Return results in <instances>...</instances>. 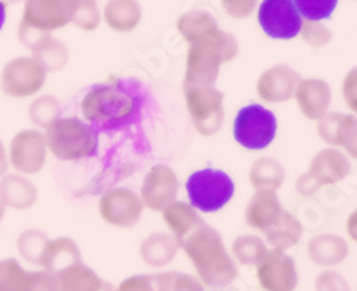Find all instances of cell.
Here are the masks:
<instances>
[{
  "instance_id": "cell-1",
  "label": "cell",
  "mask_w": 357,
  "mask_h": 291,
  "mask_svg": "<svg viewBox=\"0 0 357 291\" xmlns=\"http://www.w3.org/2000/svg\"><path fill=\"white\" fill-rule=\"evenodd\" d=\"M178 33L190 43L184 88L215 86L220 66L238 56V43L222 31L211 13L197 9L178 18Z\"/></svg>"
},
{
  "instance_id": "cell-2",
  "label": "cell",
  "mask_w": 357,
  "mask_h": 291,
  "mask_svg": "<svg viewBox=\"0 0 357 291\" xmlns=\"http://www.w3.org/2000/svg\"><path fill=\"white\" fill-rule=\"evenodd\" d=\"M82 117L102 130L129 126L139 111V97L122 82H106L89 89L81 104Z\"/></svg>"
},
{
  "instance_id": "cell-3",
  "label": "cell",
  "mask_w": 357,
  "mask_h": 291,
  "mask_svg": "<svg viewBox=\"0 0 357 291\" xmlns=\"http://www.w3.org/2000/svg\"><path fill=\"white\" fill-rule=\"evenodd\" d=\"M181 247L207 286H223L238 277L236 263L223 247L222 236L209 225H200L191 232Z\"/></svg>"
},
{
  "instance_id": "cell-4",
  "label": "cell",
  "mask_w": 357,
  "mask_h": 291,
  "mask_svg": "<svg viewBox=\"0 0 357 291\" xmlns=\"http://www.w3.org/2000/svg\"><path fill=\"white\" fill-rule=\"evenodd\" d=\"M45 143L50 154L61 161H82L95 156L98 136L79 118H57L45 130Z\"/></svg>"
},
{
  "instance_id": "cell-5",
  "label": "cell",
  "mask_w": 357,
  "mask_h": 291,
  "mask_svg": "<svg viewBox=\"0 0 357 291\" xmlns=\"http://www.w3.org/2000/svg\"><path fill=\"white\" fill-rule=\"evenodd\" d=\"M72 18L73 0H25L18 36L27 49H33L41 38L72 24Z\"/></svg>"
},
{
  "instance_id": "cell-6",
  "label": "cell",
  "mask_w": 357,
  "mask_h": 291,
  "mask_svg": "<svg viewBox=\"0 0 357 291\" xmlns=\"http://www.w3.org/2000/svg\"><path fill=\"white\" fill-rule=\"evenodd\" d=\"M186 191L191 207L202 213L222 209L234 195V181L225 172L204 168L193 172L186 181Z\"/></svg>"
},
{
  "instance_id": "cell-7",
  "label": "cell",
  "mask_w": 357,
  "mask_h": 291,
  "mask_svg": "<svg viewBox=\"0 0 357 291\" xmlns=\"http://www.w3.org/2000/svg\"><path fill=\"white\" fill-rule=\"evenodd\" d=\"M234 140L248 150H263L277 134V118L259 104L245 105L234 120Z\"/></svg>"
},
{
  "instance_id": "cell-8",
  "label": "cell",
  "mask_w": 357,
  "mask_h": 291,
  "mask_svg": "<svg viewBox=\"0 0 357 291\" xmlns=\"http://www.w3.org/2000/svg\"><path fill=\"white\" fill-rule=\"evenodd\" d=\"M350 159L340 149H325L312 158L311 166L296 181V190L302 195H312L321 186H331L345 181L350 175Z\"/></svg>"
},
{
  "instance_id": "cell-9",
  "label": "cell",
  "mask_w": 357,
  "mask_h": 291,
  "mask_svg": "<svg viewBox=\"0 0 357 291\" xmlns=\"http://www.w3.org/2000/svg\"><path fill=\"white\" fill-rule=\"evenodd\" d=\"M188 113L195 126L197 133L211 137L223 127V95L215 86L184 88Z\"/></svg>"
},
{
  "instance_id": "cell-10",
  "label": "cell",
  "mask_w": 357,
  "mask_h": 291,
  "mask_svg": "<svg viewBox=\"0 0 357 291\" xmlns=\"http://www.w3.org/2000/svg\"><path fill=\"white\" fill-rule=\"evenodd\" d=\"M47 72L34 57H17L9 61L0 73V88L8 97H33L43 88Z\"/></svg>"
},
{
  "instance_id": "cell-11",
  "label": "cell",
  "mask_w": 357,
  "mask_h": 291,
  "mask_svg": "<svg viewBox=\"0 0 357 291\" xmlns=\"http://www.w3.org/2000/svg\"><path fill=\"white\" fill-rule=\"evenodd\" d=\"M257 20L264 34L273 40H293L301 34L302 17L293 0H263Z\"/></svg>"
},
{
  "instance_id": "cell-12",
  "label": "cell",
  "mask_w": 357,
  "mask_h": 291,
  "mask_svg": "<svg viewBox=\"0 0 357 291\" xmlns=\"http://www.w3.org/2000/svg\"><path fill=\"white\" fill-rule=\"evenodd\" d=\"M9 165L22 175H34L41 172L47 159L45 134L36 129L20 130L9 145Z\"/></svg>"
},
{
  "instance_id": "cell-13",
  "label": "cell",
  "mask_w": 357,
  "mask_h": 291,
  "mask_svg": "<svg viewBox=\"0 0 357 291\" xmlns=\"http://www.w3.org/2000/svg\"><path fill=\"white\" fill-rule=\"evenodd\" d=\"M98 211L104 222L114 227H132L143 213L142 198L127 188H114L102 195Z\"/></svg>"
},
{
  "instance_id": "cell-14",
  "label": "cell",
  "mask_w": 357,
  "mask_h": 291,
  "mask_svg": "<svg viewBox=\"0 0 357 291\" xmlns=\"http://www.w3.org/2000/svg\"><path fill=\"white\" fill-rule=\"evenodd\" d=\"M257 279L264 291H295L298 275L295 261L279 248L266 252L257 264Z\"/></svg>"
},
{
  "instance_id": "cell-15",
  "label": "cell",
  "mask_w": 357,
  "mask_h": 291,
  "mask_svg": "<svg viewBox=\"0 0 357 291\" xmlns=\"http://www.w3.org/2000/svg\"><path fill=\"white\" fill-rule=\"evenodd\" d=\"M178 193V181L175 172L167 165H155L142 186V202L152 211H162L175 200Z\"/></svg>"
},
{
  "instance_id": "cell-16",
  "label": "cell",
  "mask_w": 357,
  "mask_h": 291,
  "mask_svg": "<svg viewBox=\"0 0 357 291\" xmlns=\"http://www.w3.org/2000/svg\"><path fill=\"white\" fill-rule=\"evenodd\" d=\"M0 291H57L50 271H25L15 259L0 261Z\"/></svg>"
},
{
  "instance_id": "cell-17",
  "label": "cell",
  "mask_w": 357,
  "mask_h": 291,
  "mask_svg": "<svg viewBox=\"0 0 357 291\" xmlns=\"http://www.w3.org/2000/svg\"><path fill=\"white\" fill-rule=\"evenodd\" d=\"M301 82V75L293 68L286 65L272 66L264 73H261L259 81H257V95L264 102H286L295 95V89Z\"/></svg>"
},
{
  "instance_id": "cell-18",
  "label": "cell",
  "mask_w": 357,
  "mask_h": 291,
  "mask_svg": "<svg viewBox=\"0 0 357 291\" xmlns=\"http://www.w3.org/2000/svg\"><path fill=\"white\" fill-rule=\"evenodd\" d=\"M318 133L329 145L343 147L352 158H356V118L350 114L327 113L318 120Z\"/></svg>"
},
{
  "instance_id": "cell-19",
  "label": "cell",
  "mask_w": 357,
  "mask_h": 291,
  "mask_svg": "<svg viewBox=\"0 0 357 291\" xmlns=\"http://www.w3.org/2000/svg\"><path fill=\"white\" fill-rule=\"evenodd\" d=\"M296 104L307 120H320L331 105V88L321 79H305L295 89Z\"/></svg>"
},
{
  "instance_id": "cell-20",
  "label": "cell",
  "mask_w": 357,
  "mask_h": 291,
  "mask_svg": "<svg viewBox=\"0 0 357 291\" xmlns=\"http://www.w3.org/2000/svg\"><path fill=\"white\" fill-rule=\"evenodd\" d=\"M284 207L280 204L279 197L273 190H257L256 195L250 198L247 211H245V218L247 223L257 231L266 232L277 220L282 216Z\"/></svg>"
},
{
  "instance_id": "cell-21",
  "label": "cell",
  "mask_w": 357,
  "mask_h": 291,
  "mask_svg": "<svg viewBox=\"0 0 357 291\" xmlns=\"http://www.w3.org/2000/svg\"><path fill=\"white\" fill-rule=\"evenodd\" d=\"M38 200V190L22 174H6L0 177V202L11 209L25 211Z\"/></svg>"
},
{
  "instance_id": "cell-22",
  "label": "cell",
  "mask_w": 357,
  "mask_h": 291,
  "mask_svg": "<svg viewBox=\"0 0 357 291\" xmlns=\"http://www.w3.org/2000/svg\"><path fill=\"white\" fill-rule=\"evenodd\" d=\"M162 220L168 225L172 232L175 234L177 243L184 241L188 236L193 231H197L200 225H204V220L200 218V214L197 209L191 207V204L181 202V200H174L162 209Z\"/></svg>"
},
{
  "instance_id": "cell-23",
  "label": "cell",
  "mask_w": 357,
  "mask_h": 291,
  "mask_svg": "<svg viewBox=\"0 0 357 291\" xmlns=\"http://www.w3.org/2000/svg\"><path fill=\"white\" fill-rule=\"evenodd\" d=\"M104 20L116 33H130L142 20L138 0H109L104 9Z\"/></svg>"
},
{
  "instance_id": "cell-24",
  "label": "cell",
  "mask_w": 357,
  "mask_h": 291,
  "mask_svg": "<svg viewBox=\"0 0 357 291\" xmlns=\"http://www.w3.org/2000/svg\"><path fill=\"white\" fill-rule=\"evenodd\" d=\"M81 263L77 245L68 238H59L47 243L43 254H41L40 264L49 271H63L65 268Z\"/></svg>"
},
{
  "instance_id": "cell-25",
  "label": "cell",
  "mask_w": 357,
  "mask_h": 291,
  "mask_svg": "<svg viewBox=\"0 0 357 291\" xmlns=\"http://www.w3.org/2000/svg\"><path fill=\"white\" fill-rule=\"evenodd\" d=\"M56 281L57 291H100L104 286L97 274L81 263H75L59 271Z\"/></svg>"
},
{
  "instance_id": "cell-26",
  "label": "cell",
  "mask_w": 357,
  "mask_h": 291,
  "mask_svg": "<svg viewBox=\"0 0 357 291\" xmlns=\"http://www.w3.org/2000/svg\"><path fill=\"white\" fill-rule=\"evenodd\" d=\"M286 172L284 166L273 158H259L250 168L248 181L257 190H273L282 186Z\"/></svg>"
},
{
  "instance_id": "cell-27",
  "label": "cell",
  "mask_w": 357,
  "mask_h": 291,
  "mask_svg": "<svg viewBox=\"0 0 357 291\" xmlns=\"http://www.w3.org/2000/svg\"><path fill=\"white\" fill-rule=\"evenodd\" d=\"M347 252H349L347 243L333 234L317 236L309 243V255L312 261L318 264H325V267L341 263L347 258Z\"/></svg>"
},
{
  "instance_id": "cell-28",
  "label": "cell",
  "mask_w": 357,
  "mask_h": 291,
  "mask_svg": "<svg viewBox=\"0 0 357 291\" xmlns=\"http://www.w3.org/2000/svg\"><path fill=\"white\" fill-rule=\"evenodd\" d=\"M264 234H266L268 243L272 247L279 248V251H284V248L295 247L296 243L301 241L302 225L296 216H293L291 213L284 211L282 216Z\"/></svg>"
},
{
  "instance_id": "cell-29",
  "label": "cell",
  "mask_w": 357,
  "mask_h": 291,
  "mask_svg": "<svg viewBox=\"0 0 357 291\" xmlns=\"http://www.w3.org/2000/svg\"><path fill=\"white\" fill-rule=\"evenodd\" d=\"M31 50L34 52V59L43 66L45 72H57L68 61V50L65 45L50 36L41 38Z\"/></svg>"
},
{
  "instance_id": "cell-30",
  "label": "cell",
  "mask_w": 357,
  "mask_h": 291,
  "mask_svg": "<svg viewBox=\"0 0 357 291\" xmlns=\"http://www.w3.org/2000/svg\"><path fill=\"white\" fill-rule=\"evenodd\" d=\"M175 252H177V241L167 234L149 236L142 245V258L152 267L170 263Z\"/></svg>"
},
{
  "instance_id": "cell-31",
  "label": "cell",
  "mask_w": 357,
  "mask_h": 291,
  "mask_svg": "<svg viewBox=\"0 0 357 291\" xmlns=\"http://www.w3.org/2000/svg\"><path fill=\"white\" fill-rule=\"evenodd\" d=\"M232 252L241 264H259L268 251L263 239L256 236H241L232 245Z\"/></svg>"
},
{
  "instance_id": "cell-32",
  "label": "cell",
  "mask_w": 357,
  "mask_h": 291,
  "mask_svg": "<svg viewBox=\"0 0 357 291\" xmlns=\"http://www.w3.org/2000/svg\"><path fill=\"white\" fill-rule=\"evenodd\" d=\"M155 291H204L202 284L186 274H177V271H168L152 277Z\"/></svg>"
},
{
  "instance_id": "cell-33",
  "label": "cell",
  "mask_w": 357,
  "mask_h": 291,
  "mask_svg": "<svg viewBox=\"0 0 357 291\" xmlns=\"http://www.w3.org/2000/svg\"><path fill=\"white\" fill-rule=\"evenodd\" d=\"M296 11L307 22H320L331 18L337 0H293Z\"/></svg>"
},
{
  "instance_id": "cell-34",
  "label": "cell",
  "mask_w": 357,
  "mask_h": 291,
  "mask_svg": "<svg viewBox=\"0 0 357 291\" xmlns=\"http://www.w3.org/2000/svg\"><path fill=\"white\" fill-rule=\"evenodd\" d=\"M59 111H61L59 102L54 97H50V95H43V97H40L38 100H34L33 104H31L29 114H31V120H33L36 126L47 129L52 121H56L57 118H59Z\"/></svg>"
},
{
  "instance_id": "cell-35",
  "label": "cell",
  "mask_w": 357,
  "mask_h": 291,
  "mask_svg": "<svg viewBox=\"0 0 357 291\" xmlns=\"http://www.w3.org/2000/svg\"><path fill=\"white\" fill-rule=\"evenodd\" d=\"M72 24H75L82 31H95L100 24L97 0H73Z\"/></svg>"
},
{
  "instance_id": "cell-36",
  "label": "cell",
  "mask_w": 357,
  "mask_h": 291,
  "mask_svg": "<svg viewBox=\"0 0 357 291\" xmlns=\"http://www.w3.org/2000/svg\"><path fill=\"white\" fill-rule=\"evenodd\" d=\"M47 243H49V239L45 238V234L38 231H27L18 239V251L31 263H40Z\"/></svg>"
},
{
  "instance_id": "cell-37",
  "label": "cell",
  "mask_w": 357,
  "mask_h": 291,
  "mask_svg": "<svg viewBox=\"0 0 357 291\" xmlns=\"http://www.w3.org/2000/svg\"><path fill=\"white\" fill-rule=\"evenodd\" d=\"M301 33L304 40L314 49H320L331 41V31L318 22H302Z\"/></svg>"
},
{
  "instance_id": "cell-38",
  "label": "cell",
  "mask_w": 357,
  "mask_h": 291,
  "mask_svg": "<svg viewBox=\"0 0 357 291\" xmlns=\"http://www.w3.org/2000/svg\"><path fill=\"white\" fill-rule=\"evenodd\" d=\"M231 18H236V20H243V18L250 17L252 11L256 9L257 0H220Z\"/></svg>"
},
{
  "instance_id": "cell-39",
  "label": "cell",
  "mask_w": 357,
  "mask_h": 291,
  "mask_svg": "<svg viewBox=\"0 0 357 291\" xmlns=\"http://www.w3.org/2000/svg\"><path fill=\"white\" fill-rule=\"evenodd\" d=\"M317 291H350L347 281L336 271H325L318 277Z\"/></svg>"
},
{
  "instance_id": "cell-40",
  "label": "cell",
  "mask_w": 357,
  "mask_h": 291,
  "mask_svg": "<svg viewBox=\"0 0 357 291\" xmlns=\"http://www.w3.org/2000/svg\"><path fill=\"white\" fill-rule=\"evenodd\" d=\"M116 291H155V290H154V283H152V277H146V275H136V277H129L127 281H123Z\"/></svg>"
},
{
  "instance_id": "cell-41",
  "label": "cell",
  "mask_w": 357,
  "mask_h": 291,
  "mask_svg": "<svg viewBox=\"0 0 357 291\" xmlns=\"http://www.w3.org/2000/svg\"><path fill=\"white\" fill-rule=\"evenodd\" d=\"M8 168H9L8 152H6L4 143H2V140H0V177L8 174Z\"/></svg>"
},
{
  "instance_id": "cell-42",
  "label": "cell",
  "mask_w": 357,
  "mask_h": 291,
  "mask_svg": "<svg viewBox=\"0 0 357 291\" xmlns=\"http://www.w3.org/2000/svg\"><path fill=\"white\" fill-rule=\"evenodd\" d=\"M4 22H6V4L0 0V31L4 27Z\"/></svg>"
},
{
  "instance_id": "cell-43",
  "label": "cell",
  "mask_w": 357,
  "mask_h": 291,
  "mask_svg": "<svg viewBox=\"0 0 357 291\" xmlns=\"http://www.w3.org/2000/svg\"><path fill=\"white\" fill-rule=\"evenodd\" d=\"M2 218H4V206L0 202V222H2Z\"/></svg>"
},
{
  "instance_id": "cell-44",
  "label": "cell",
  "mask_w": 357,
  "mask_h": 291,
  "mask_svg": "<svg viewBox=\"0 0 357 291\" xmlns=\"http://www.w3.org/2000/svg\"><path fill=\"white\" fill-rule=\"evenodd\" d=\"M4 4H15V2H20V0H2Z\"/></svg>"
}]
</instances>
